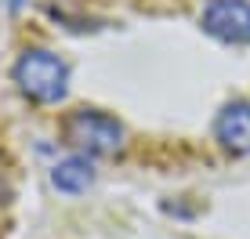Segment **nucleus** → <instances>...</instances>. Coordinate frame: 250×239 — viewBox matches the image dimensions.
Instances as JSON below:
<instances>
[{"mask_svg": "<svg viewBox=\"0 0 250 239\" xmlns=\"http://www.w3.org/2000/svg\"><path fill=\"white\" fill-rule=\"evenodd\" d=\"M203 29L225 44H250V4L247 0H210L203 7Z\"/></svg>", "mask_w": 250, "mask_h": 239, "instance_id": "nucleus-3", "label": "nucleus"}, {"mask_svg": "<svg viewBox=\"0 0 250 239\" xmlns=\"http://www.w3.org/2000/svg\"><path fill=\"white\" fill-rule=\"evenodd\" d=\"M51 181H55L58 192H69V196L87 192L91 181H94V167H91L87 156H69V159H62V163L51 170Z\"/></svg>", "mask_w": 250, "mask_h": 239, "instance_id": "nucleus-5", "label": "nucleus"}, {"mask_svg": "<svg viewBox=\"0 0 250 239\" xmlns=\"http://www.w3.org/2000/svg\"><path fill=\"white\" fill-rule=\"evenodd\" d=\"M65 141L87 156H113L124 149V123L102 109H76L62 127Z\"/></svg>", "mask_w": 250, "mask_h": 239, "instance_id": "nucleus-2", "label": "nucleus"}, {"mask_svg": "<svg viewBox=\"0 0 250 239\" xmlns=\"http://www.w3.org/2000/svg\"><path fill=\"white\" fill-rule=\"evenodd\" d=\"M11 76H15V83H19L22 95L40 101V105H55V101H62L65 91H69V65L47 47L22 51V58L15 62Z\"/></svg>", "mask_w": 250, "mask_h": 239, "instance_id": "nucleus-1", "label": "nucleus"}, {"mask_svg": "<svg viewBox=\"0 0 250 239\" xmlns=\"http://www.w3.org/2000/svg\"><path fill=\"white\" fill-rule=\"evenodd\" d=\"M7 4H11V7H19V4H22V0H7Z\"/></svg>", "mask_w": 250, "mask_h": 239, "instance_id": "nucleus-6", "label": "nucleus"}, {"mask_svg": "<svg viewBox=\"0 0 250 239\" xmlns=\"http://www.w3.org/2000/svg\"><path fill=\"white\" fill-rule=\"evenodd\" d=\"M0 4H7V0H0Z\"/></svg>", "mask_w": 250, "mask_h": 239, "instance_id": "nucleus-7", "label": "nucleus"}, {"mask_svg": "<svg viewBox=\"0 0 250 239\" xmlns=\"http://www.w3.org/2000/svg\"><path fill=\"white\" fill-rule=\"evenodd\" d=\"M214 134H218V141H221L225 152L247 156L250 152V105L247 101H229V105L218 113Z\"/></svg>", "mask_w": 250, "mask_h": 239, "instance_id": "nucleus-4", "label": "nucleus"}]
</instances>
